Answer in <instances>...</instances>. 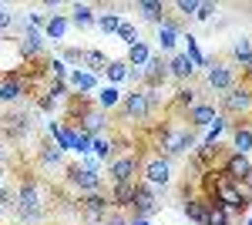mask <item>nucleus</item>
I'll list each match as a JSON object with an SVG mask.
<instances>
[{"label":"nucleus","instance_id":"1","mask_svg":"<svg viewBox=\"0 0 252 225\" xmlns=\"http://www.w3.org/2000/svg\"><path fill=\"white\" fill-rule=\"evenodd\" d=\"M17 205H14V219L20 225H40L51 215V192L37 175H20L17 182Z\"/></svg>","mask_w":252,"mask_h":225},{"label":"nucleus","instance_id":"2","mask_svg":"<svg viewBox=\"0 0 252 225\" xmlns=\"http://www.w3.org/2000/svg\"><path fill=\"white\" fill-rule=\"evenodd\" d=\"M219 114L225 118V121H252V84L249 81H239L232 84L225 94H219Z\"/></svg>","mask_w":252,"mask_h":225},{"label":"nucleus","instance_id":"3","mask_svg":"<svg viewBox=\"0 0 252 225\" xmlns=\"http://www.w3.org/2000/svg\"><path fill=\"white\" fill-rule=\"evenodd\" d=\"M195 131L189 125H165L158 128V145L155 151H161L165 158H182V155H192L195 151Z\"/></svg>","mask_w":252,"mask_h":225},{"label":"nucleus","instance_id":"4","mask_svg":"<svg viewBox=\"0 0 252 225\" xmlns=\"http://www.w3.org/2000/svg\"><path fill=\"white\" fill-rule=\"evenodd\" d=\"M158 104H161V94H158V91L135 88L131 94H125V97H121L118 114H121L125 121H148V118L158 111Z\"/></svg>","mask_w":252,"mask_h":225},{"label":"nucleus","instance_id":"5","mask_svg":"<svg viewBox=\"0 0 252 225\" xmlns=\"http://www.w3.org/2000/svg\"><path fill=\"white\" fill-rule=\"evenodd\" d=\"M138 178L141 182H148V185L161 192V188L172 185V158H165L161 151H145L141 155V168H138Z\"/></svg>","mask_w":252,"mask_h":225},{"label":"nucleus","instance_id":"6","mask_svg":"<svg viewBox=\"0 0 252 225\" xmlns=\"http://www.w3.org/2000/svg\"><path fill=\"white\" fill-rule=\"evenodd\" d=\"M31 131H34V114H31V108H14V111L0 114V138L3 141L24 145Z\"/></svg>","mask_w":252,"mask_h":225},{"label":"nucleus","instance_id":"7","mask_svg":"<svg viewBox=\"0 0 252 225\" xmlns=\"http://www.w3.org/2000/svg\"><path fill=\"white\" fill-rule=\"evenodd\" d=\"M64 185L74 195H81V192H104V175H101V168H84L81 161H67Z\"/></svg>","mask_w":252,"mask_h":225},{"label":"nucleus","instance_id":"8","mask_svg":"<svg viewBox=\"0 0 252 225\" xmlns=\"http://www.w3.org/2000/svg\"><path fill=\"white\" fill-rule=\"evenodd\" d=\"M74 205H78L81 222H88V225H101L104 215L115 208L108 192H81V195H74Z\"/></svg>","mask_w":252,"mask_h":225},{"label":"nucleus","instance_id":"9","mask_svg":"<svg viewBox=\"0 0 252 225\" xmlns=\"http://www.w3.org/2000/svg\"><path fill=\"white\" fill-rule=\"evenodd\" d=\"M138 168H141V151H121L115 161H108V182L121 185V182H138Z\"/></svg>","mask_w":252,"mask_h":225},{"label":"nucleus","instance_id":"10","mask_svg":"<svg viewBox=\"0 0 252 225\" xmlns=\"http://www.w3.org/2000/svg\"><path fill=\"white\" fill-rule=\"evenodd\" d=\"M232 84H239V67H232L229 61H215V57H209V67H205V88H212L215 94H225Z\"/></svg>","mask_w":252,"mask_h":225},{"label":"nucleus","instance_id":"11","mask_svg":"<svg viewBox=\"0 0 252 225\" xmlns=\"http://www.w3.org/2000/svg\"><path fill=\"white\" fill-rule=\"evenodd\" d=\"M17 54L24 64H44L47 61V40L40 31L24 27V37H17Z\"/></svg>","mask_w":252,"mask_h":225},{"label":"nucleus","instance_id":"12","mask_svg":"<svg viewBox=\"0 0 252 225\" xmlns=\"http://www.w3.org/2000/svg\"><path fill=\"white\" fill-rule=\"evenodd\" d=\"M155 212H161V202H158V192L148 182H135V202H131V212L128 219H152Z\"/></svg>","mask_w":252,"mask_h":225},{"label":"nucleus","instance_id":"13","mask_svg":"<svg viewBox=\"0 0 252 225\" xmlns=\"http://www.w3.org/2000/svg\"><path fill=\"white\" fill-rule=\"evenodd\" d=\"M31 94V77H24L20 71H7L0 74V104H20Z\"/></svg>","mask_w":252,"mask_h":225},{"label":"nucleus","instance_id":"14","mask_svg":"<svg viewBox=\"0 0 252 225\" xmlns=\"http://www.w3.org/2000/svg\"><path fill=\"white\" fill-rule=\"evenodd\" d=\"M219 171H222L229 182L252 185V161H249V155H235V151H229V155L219 161Z\"/></svg>","mask_w":252,"mask_h":225},{"label":"nucleus","instance_id":"15","mask_svg":"<svg viewBox=\"0 0 252 225\" xmlns=\"http://www.w3.org/2000/svg\"><path fill=\"white\" fill-rule=\"evenodd\" d=\"M74 125H78L84 134H91V138H101V134L108 131V114L97 111L94 104H84V101H81V114L74 118Z\"/></svg>","mask_w":252,"mask_h":225},{"label":"nucleus","instance_id":"16","mask_svg":"<svg viewBox=\"0 0 252 225\" xmlns=\"http://www.w3.org/2000/svg\"><path fill=\"white\" fill-rule=\"evenodd\" d=\"M165 81H168V61H165L161 54H152V57H148V64H145L141 88H145V91H158Z\"/></svg>","mask_w":252,"mask_h":225},{"label":"nucleus","instance_id":"17","mask_svg":"<svg viewBox=\"0 0 252 225\" xmlns=\"http://www.w3.org/2000/svg\"><path fill=\"white\" fill-rule=\"evenodd\" d=\"M34 161H37L40 171H64L67 168V155H64L54 141H44L37 148V158H34Z\"/></svg>","mask_w":252,"mask_h":225},{"label":"nucleus","instance_id":"18","mask_svg":"<svg viewBox=\"0 0 252 225\" xmlns=\"http://www.w3.org/2000/svg\"><path fill=\"white\" fill-rule=\"evenodd\" d=\"M215 121H219V108H215L212 101H198V104H195V108H189V111H185V125H189V128H212Z\"/></svg>","mask_w":252,"mask_h":225},{"label":"nucleus","instance_id":"19","mask_svg":"<svg viewBox=\"0 0 252 225\" xmlns=\"http://www.w3.org/2000/svg\"><path fill=\"white\" fill-rule=\"evenodd\" d=\"M229 151H235V155H249L252 151V121L229 125Z\"/></svg>","mask_w":252,"mask_h":225},{"label":"nucleus","instance_id":"20","mask_svg":"<svg viewBox=\"0 0 252 225\" xmlns=\"http://www.w3.org/2000/svg\"><path fill=\"white\" fill-rule=\"evenodd\" d=\"M67 88H71V91H78L81 97H84V94H91V91H97V88H101V77L91 74V71L74 67V71L67 74Z\"/></svg>","mask_w":252,"mask_h":225},{"label":"nucleus","instance_id":"21","mask_svg":"<svg viewBox=\"0 0 252 225\" xmlns=\"http://www.w3.org/2000/svg\"><path fill=\"white\" fill-rule=\"evenodd\" d=\"M168 77H175L178 84H192L195 64H192L185 54H172V57H168Z\"/></svg>","mask_w":252,"mask_h":225},{"label":"nucleus","instance_id":"22","mask_svg":"<svg viewBox=\"0 0 252 225\" xmlns=\"http://www.w3.org/2000/svg\"><path fill=\"white\" fill-rule=\"evenodd\" d=\"M182 212H185V219H192V222L205 225V215H209V198H205L202 192H198V195H185Z\"/></svg>","mask_w":252,"mask_h":225},{"label":"nucleus","instance_id":"23","mask_svg":"<svg viewBox=\"0 0 252 225\" xmlns=\"http://www.w3.org/2000/svg\"><path fill=\"white\" fill-rule=\"evenodd\" d=\"M178 34H182V24H178L175 17H165L161 24H158V44H161V51H165V54H172V51H175Z\"/></svg>","mask_w":252,"mask_h":225},{"label":"nucleus","instance_id":"24","mask_svg":"<svg viewBox=\"0 0 252 225\" xmlns=\"http://www.w3.org/2000/svg\"><path fill=\"white\" fill-rule=\"evenodd\" d=\"M108 198L118 212H131V202H135V182H121V185L108 188Z\"/></svg>","mask_w":252,"mask_h":225},{"label":"nucleus","instance_id":"25","mask_svg":"<svg viewBox=\"0 0 252 225\" xmlns=\"http://www.w3.org/2000/svg\"><path fill=\"white\" fill-rule=\"evenodd\" d=\"M121 97H125V94L118 91L115 84H101L97 94H94V108H97V111H104V114H111V111H118Z\"/></svg>","mask_w":252,"mask_h":225},{"label":"nucleus","instance_id":"26","mask_svg":"<svg viewBox=\"0 0 252 225\" xmlns=\"http://www.w3.org/2000/svg\"><path fill=\"white\" fill-rule=\"evenodd\" d=\"M135 10L148 20V24H161V20L168 17V14H165V10H168V3H165V0H138Z\"/></svg>","mask_w":252,"mask_h":225},{"label":"nucleus","instance_id":"27","mask_svg":"<svg viewBox=\"0 0 252 225\" xmlns=\"http://www.w3.org/2000/svg\"><path fill=\"white\" fill-rule=\"evenodd\" d=\"M225 57H229V64H232V67H246V64L252 61V40L249 37L235 40L232 47L225 51Z\"/></svg>","mask_w":252,"mask_h":225},{"label":"nucleus","instance_id":"28","mask_svg":"<svg viewBox=\"0 0 252 225\" xmlns=\"http://www.w3.org/2000/svg\"><path fill=\"white\" fill-rule=\"evenodd\" d=\"M71 24H74V27H81V31H84V27H91V24H94L97 20V14H94V3H71Z\"/></svg>","mask_w":252,"mask_h":225},{"label":"nucleus","instance_id":"29","mask_svg":"<svg viewBox=\"0 0 252 225\" xmlns=\"http://www.w3.org/2000/svg\"><path fill=\"white\" fill-rule=\"evenodd\" d=\"M198 104V88L195 84H178V91H175V111H189Z\"/></svg>","mask_w":252,"mask_h":225},{"label":"nucleus","instance_id":"30","mask_svg":"<svg viewBox=\"0 0 252 225\" xmlns=\"http://www.w3.org/2000/svg\"><path fill=\"white\" fill-rule=\"evenodd\" d=\"M67 27H71V20L64 17V14H51L47 17V27H44V40H64Z\"/></svg>","mask_w":252,"mask_h":225},{"label":"nucleus","instance_id":"31","mask_svg":"<svg viewBox=\"0 0 252 225\" xmlns=\"http://www.w3.org/2000/svg\"><path fill=\"white\" fill-rule=\"evenodd\" d=\"M91 155H94L101 165H108V161H115V141H111V134L104 138H91Z\"/></svg>","mask_w":252,"mask_h":225},{"label":"nucleus","instance_id":"32","mask_svg":"<svg viewBox=\"0 0 252 225\" xmlns=\"http://www.w3.org/2000/svg\"><path fill=\"white\" fill-rule=\"evenodd\" d=\"M108 64H111V61H108V54H101V51H84V61H81V67L91 71V74H97V77L108 71Z\"/></svg>","mask_w":252,"mask_h":225},{"label":"nucleus","instance_id":"33","mask_svg":"<svg viewBox=\"0 0 252 225\" xmlns=\"http://www.w3.org/2000/svg\"><path fill=\"white\" fill-rule=\"evenodd\" d=\"M148 57H152V47H148L145 40H138V44L128 47V57H125V61H128V67H145Z\"/></svg>","mask_w":252,"mask_h":225},{"label":"nucleus","instance_id":"34","mask_svg":"<svg viewBox=\"0 0 252 225\" xmlns=\"http://www.w3.org/2000/svg\"><path fill=\"white\" fill-rule=\"evenodd\" d=\"M225 131H229V121H225V118L219 114V121H215L212 128H205V141H202V145H222Z\"/></svg>","mask_w":252,"mask_h":225},{"label":"nucleus","instance_id":"35","mask_svg":"<svg viewBox=\"0 0 252 225\" xmlns=\"http://www.w3.org/2000/svg\"><path fill=\"white\" fill-rule=\"evenodd\" d=\"M104 77H108V84H121V81H128V61H111L108 64V71H104Z\"/></svg>","mask_w":252,"mask_h":225},{"label":"nucleus","instance_id":"36","mask_svg":"<svg viewBox=\"0 0 252 225\" xmlns=\"http://www.w3.org/2000/svg\"><path fill=\"white\" fill-rule=\"evenodd\" d=\"M205 225H232V215L219 202H209V215H205Z\"/></svg>","mask_w":252,"mask_h":225},{"label":"nucleus","instance_id":"37","mask_svg":"<svg viewBox=\"0 0 252 225\" xmlns=\"http://www.w3.org/2000/svg\"><path fill=\"white\" fill-rule=\"evenodd\" d=\"M121 14H97V27H101V31H104V34H118V27H121Z\"/></svg>","mask_w":252,"mask_h":225},{"label":"nucleus","instance_id":"38","mask_svg":"<svg viewBox=\"0 0 252 225\" xmlns=\"http://www.w3.org/2000/svg\"><path fill=\"white\" fill-rule=\"evenodd\" d=\"M185 40H189V51H185V57H189V61L195 64V71H198V67H209V57H205L202 51H198V44H195V37H192V34H189Z\"/></svg>","mask_w":252,"mask_h":225},{"label":"nucleus","instance_id":"39","mask_svg":"<svg viewBox=\"0 0 252 225\" xmlns=\"http://www.w3.org/2000/svg\"><path fill=\"white\" fill-rule=\"evenodd\" d=\"M14 205H17V192L10 185H3L0 188V212L3 215H14Z\"/></svg>","mask_w":252,"mask_h":225},{"label":"nucleus","instance_id":"40","mask_svg":"<svg viewBox=\"0 0 252 225\" xmlns=\"http://www.w3.org/2000/svg\"><path fill=\"white\" fill-rule=\"evenodd\" d=\"M61 61H64L67 67H81V61H84V47H61Z\"/></svg>","mask_w":252,"mask_h":225},{"label":"nucleus","instance_id":"41","mask_svg":"<svg viewBox=\"0 0 252 225\" xmlns=\"http://www.w3.org/2000/svg\"><path fill=\"white\" fill-rule=\"evenodd\" d=\"M67 91H71V88H67V81H54V77H51V84L44 88V94H47V97H54V101L67 97Z\"/></svg>","mask_w":252,"mask_h":225},{"label":"nucleus","instance_id":"42","mask_svg":"<svg viewBox=\"0 0 252 225\" xmlns=\"http://www.w3.org/2000/svg\"><path fill=\"white\" fill-rule=\"evenodd\" d=\"M118 37H121L125 44H128V47H131V44H138V27H135V24H128V20H121V27H118Z\"/></svg>","mask_w":252,"mask_h":225},{"label":"nucleus","instance_id":"43","mask_svg":"<svg viewBox=\"0 0 252 225\" xmlns=\"http://www.w3.org/2000/svg\"><path fill=\"white\" fill-rule=\"evenodd\" d=\"M74 151H78L81 158H84V155H91V134H84L78 128V134H74Z\"/></svg>","mask_w":252,"mask_h":225},{"label":"nucleus","instance_id":"44","mask_svg":"<svg viewBox=\"0 0 252 225\" xmlns=\"http://www.w3.org/2000/svg\"><path fill=\"white\" fill-rule=\"evenodd\" d=\"M172 7L178 10V14H182V17H195V10H198V0H175Z\"/></svg>","mask_w":252,"mask_h":225},{"label":"nucleus","instance_id":"45","mask_svg":"<svg viewBox=\"0 0 252 225\" xmlns=\"http://www.w3.org/2000/svg\"><path fill=\"white\" fill-rule=\"evenodd\" d=\"M101 225H128V212H118V208H111L108 215H104V222Z\"/></svg>","mask_w":252,"mask_h":225},{"label":"nucleus","instance_id":"46","mask_svg":"<svg viewBox=\"0 0 252 225\" xmlns=\"http://www.w3.org/2000/svg\"><path fill=\"white\" fill-rule=\"evenodd\" d=\"M14 20H17V14H14L10 7H0V31H10Z\"/></svg>","mask_w":252,"mask_h":225},{"label":"nucleus","instance_id":"47","mask_svg":"<svg viewBox=\"0 0 252 225\" xmlns=\"http://www.w3.org/2000/svg\"><path fill=\"white\" fill-rule=\"evenodd\" d=\"M215 14V3H198V10H195V20H212Z\"/></svg>","mask_w":252,"mask_h":225},{"label":"nucleus","instance_id":"48","mask_svg":"<svg viewBox=\"0 0 252 225\" xmlns=\"http://www.w3.org/2000/svg\"><path fill=\"white\" fill-rule=\"evenodd\" d=\"M54 104H58V101H54V97H47V94H40V97H37V108H40V111H54Z\"/></svg>","mask_w":252,"mask_h":225},{"label":"nucleus","instance_id":"49","mask_svg":"<svg viewBox=\"0 0 252 225\" xmlns=\"http://www.w3.org/2000/svg\"><path fill=\"white\" fill-rule=\"evenodd\" d=\"M7 161H10V148H7V141L0 138V168H3Z\"/></svg>","mask_w":252,"mask_h":225},{"label":"nucleus","instance_id":"50","mask_svg":"<svg viewBox=\"0 0 252 225\" xmlns=\"http://www.w3.org/2000/svg\"><path fill=\"white\" fill-rule=\"evenodd\" d=\"M242 81H249V84H252V61L246 64V67H242Z\"/></svg>","mask_w":252,"mask_h":225},{"label":"nucleus","instance_id":"51","mask_svg":"<svg viewBox=\"0 0 252 225\" xmlns=\"http://www.w3.org/2000/svg\"><path fill=\"white\" fill-rule=\"evenodd\" d=\"M128 225H152V219H128Z\"/></svg>","mask_w":252,"mask_h":225},{"label":"nucleus","instance_id":"52","mask_svg":"<svg viewBox=\"0 0 252 225\" xmlns=\"http://www.w3.org/2000/svg\"><path fill=\"white\" fill-rule=\"evenodd\" d=\"M3 185H7V182H3V168H0V188H3Z\"/></svg>","mask_w":252,"mask_h":225},{"label":"nucleus","instance_id":"53","mask_svg":"<svg viewBox=\"0 0 252 225\" xmlns=\"http://www.w3.org/2000/svg\"><path fill=\"white\" fill-rule=\"evenodd\" d=\"M242 225H252V219H249V215H246V219H242Z\"/></svg>","mask_w":252,"mask_h":225},{"label":"nucleus","instance_id":"54","mask_svg":"<svg viewBox=\"0 0 252 225\" xmlns=\"http://www.w3.org/2000/svg\"><path fill=\"white\" fill-rule=\"evenodd\" d=\"M14 225H20V222H14Z\"/></svg>","mask_w":252,"mask_h":225}]
</instances>
